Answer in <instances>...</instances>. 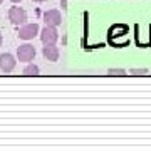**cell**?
Returning <instances> with one entry per match:
<instances>
[{
	"mask_svg": "<svg viewBox=\"0 0 151 151\" xmlns=\"http://www.w3.org/2000/svg\"><path fill=\"white\" fill-rule=\"evenodd\" d=\"M15 65H17V59L10 52L0 54V69L4 70V72H12V70L15 69Z\"/></svg>",
	"mask_w": 151,
	"mask_h": 151,
	"instance_id": "5",
	"label": "cell"
},
{
	"mask_svg": "<svg viewBox=\"0 0 151 151\" xmlns=\"http://www.w3.org/2000/svg\"><path fill=\"white\" fill-rule=\"evenodd\" d=\"M39 37H40L44 45H49V44H55L59 40V32H57V29H55L54 25H45V27L40 30Z\"/></svg>",
	"mask_w": 151,
	"mask_h": 151,
	"instance_id": "1",
	"label": "cell"
},
{
	"mask_svg": "<svg viewBox=\"0 0 151 151\" xmlns=\"http://www.w3.org/2000/svg\"><path fill=\"white\" fill-rule=\"evenodd\" d=\"M44 22H45V25H54V27H57V25L62 24V15H60L59 10L52 9V10L44 12Z\"/></svg>",
	"mask_w": 151,
	"mask_h": 151,
	"instance_id": "6",
	"label": "cell"
},
{
	"mask_svg": "<svg viewBox=\"0 0 151 151\" xmlns=\"http://www.w3.org/2000/svg\"><path fill=\"white\" fill-rule=\"evenodd\" d=\"M2 2H4V0H0V4H2Z\"/></svg>",
	"mask_w": 151,
	"mask_h": 151,
	"instance_id": "14",
	"label": "cell"
},
{
	"mask_svg": "<svg viewBox=\"0 0 151 151\" xmlns=\"http://www.w3.org/2000/svg\"><path fill=\"white\" fill-rule=\"evenodd\" d=\"M9 20L14 25H24L27 22V12L22 7H10L9 9Z\"/></svg>",
	"mask_w": 151,
	"mask_h": 151,
	"instance_id": "3",
	"label": "cell"
},
{
	"mask_svg": "<svg viewBox=\"0 0 151 151\" xmlns=\"http://www.w3.org/2000/svg\"><path fill=\"white\" fill-rule=\"evenodd\" d=\"M42 55L47 60H50V62H55V60H59L60 50L55 44H49V45H44L42 47Z\"/></svg>",
	"mask_w": 151,
	"mask_h": 151,
	"instance_id": "7",
	"label": "cell"
},
{
	"mask_svg": "<svg viewBox=\"0 0 151 151\" xmlns=\"http://www.w3.org/2000/svg\"><path fill=\"white\" fill-rule=\"evenodd\" d=\"M35 47L30 45V44H22L20 47H17V59L20 60V62H30L34 60L35 57Z\"/></svg>",
	"mask_w": 151,
	"mask_h": 151,
	"instance_id": "2",
	"label": "cell"
},
{
	"mask_svg": "<svg viewBox=\"0 0 151 151\" xmlns=\"http://www.w3.org/2000/svg\"><path fill=\"white\" fill-rule=\"evenodd\" d=\"M108 72L111 76H126V70L124 69H109Z\"/></svg>",
	"mask_w": 151,
	"mask_h": 151,
	"instance_id": "9",
	"label": "cell"
},
{
	"mask_svg": "<svg viewBox=\"0 0 151 151\" xmlns=\"http://www.w3.org/2000/svg\"><path fill=\"white\" fill-rule=\"evenodd\" d=\"M10 2H14V4H19V2H22V0H10Z\"/></svg>",
	"mask_w": 151,
	"mask_h": 151,
	"instance_id": "12",
	"label": "cell"
},
{
	"mask_svg": "<svg viewBox=\"0 0 151 151\" xmlns=\"http://www.w3.org/2000/svg\"><path fill=\"white\" fill-rule=\"evenodd\" d=\"M34 2H39V4H42V2H45V0H34Z\"/></svg>",
	"mask_w": 151,
	"mask_h": 151,
	"instance_id": "13",
	"label": "cell"
},
{
	"mask_svg": "<svg viewBox=\"0 0 151 151\" xmlns=\"http://www.w3.org/2000/svg\"><path fill=\"white\" fill-rule=\"evenodd\" d=\"M40 69H39V65L35 64H29L25 69H24V76H39Z\"/></svg>",
	"mask_w": 151,
	"mask_h": 151,
	"instance_id": "8",
	"label": "cell"
},
{
	"mask_svg": "<svg viewBox=\"0 0 151 151\" xmlns=\"http://www.w3.org/2000/svg\"><path fill=\"white\" fill-rule=\"evenodd\" d=\"M39 34H40V29L39 25L34 22V24H24L19 30V37L22 40H32L34 37H37Z\"/></svg>",
	"mask_w": 151,
	"mask_h": 151,
	"instance_id": "4",
	"label": "cell"
},
{
	"mask_svg": "<svg viewBox=\"0 0 151 151\" xmlns=\"http://www.w3.org/2000/svg\"><path fill=\"white\" fill-rule=\"evenodd\" d=\"M2 42H4V37H2V34H0V45H2Z\"/></svg>",
	"mask_w": 151,
	"mask_h": 151,
	"instance_id": "11",
	"label": "cell"
},
{
	"mask_svg": "<svg viewBox=\"0 0 151 151\" xmlns=\"http://www.w3.org/2000/svg\"><path fill=\"white\" fill-rule=\"evenodd\" d=\"M131 74H134V76H145V74H148V69H131Z\"/></svg>",
	"mask_w": 151,
	"mask_h": 151,
	"instance_id": "10",
	"label": "cell"
}]
</instances>
